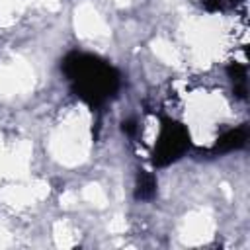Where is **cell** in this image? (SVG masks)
<instances>
[{
    "label": "cell",
    "instance_id": "obj_1",
    "mask_svg": "<svg viewBox=\"0 0 250 250\" xmlns=\"http://www.w3.org/2000/svg\"><path fill=\"white\" fill-rule=\"evenodd\" d=\"M68 74L74 80L78 94L94 102L105 98L117 82V78L113 76V70L92 57L76 55L74 61H68Z\"/></svg>",
    "mask_w": 250,
    "mask_h": 250
},
{
    "label": "cell",
    "instance_id": "obj_2",
    "mask_svg": "<svg viewBox=\"0 0 250 250\" xmlns=\"http://www.w3.org/2000/svg\"><path fill=\"white\" fill-rule=\"evenodd\" d=\"M152 188H154L152 178H148V176L141 178V182H139V197H150L152 191H154Z\"/></svg>",
    "mask_w": 250,
    "mask_h": 250
}]
</instances>
